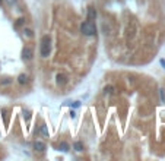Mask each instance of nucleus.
Segmentation results:
<instances>
[{
	"label": "nucleus",
	"instance_id": "1",
	"mask_svg": "<svg viewBox=\"0 0 165 161\" xmlns=\"http://www.w3.org/2000/svg\"><path fill=\"white\" fill-rule=\"evenodd\" d=\"M50 50H51V38L48 35H44L41 38V45H40V53L41 57H48L50 56Z\"/></svg>",
	"mask_w": 165,
	"mask_h": 161
},
{
	"label": "nucleus",
	"instance_id": "2",
	"mask_svg": "<svg viewBox=\"0 0 165 161\" xmlns=\"http://www.w3.org/2000/svg\"><path fill=\"white\" fill-rule=\"evenodd\" d=\"M81 32H82L85 37H92L96 32V27H95L94 22L86 21V22H83L82 25H81Z\"/></svg>",
	"mask_w": 165,
	"mask_h": 161
},
{
	"label": "nucleus",
	"instance_id": "3",
	"mask_svg": "<svg viewBox=\"0 0 165 161\" xmlns=\"http://www.w3.org/2000/svg\"><path fill=\"white\" fill-rule=\"evenodd\" d=\"M32 56H34L32 48H31V47H24V50H22V59H24L25 62H29V60L32 59Z\"/></svg>",
	"mask_w": 165,
	"mask_h": 161
},
{
	"label": "nucleus",
	"instance_id": "4",
	"mask_svg": "<svg viewBox=\"0 0 165 161\" xmlns=\"http://www.w3.org/2000/svg\"><path fill=\"white\" fill-rule=\"evenodd\" d=\"M67 76L64 75V73H59L57 76H56V82H57V85H60V86H64L66 83H67Z\"/></svg>",
	"mask_w": 165,
	"mask_h": 161
},
{
	"label": "nucleus",
	"instance_id": "5",
	"mask_svg": "<svg viewBox=\"0 0 165 161\" xmlns=\"http://www.w3.org/2000/svg\"><path fill=\"white\" fill-rule=\"evenodd\" d=\"M34 150L38 151V152H44V151L47 150V147H45V144L41 142V141H35V142H34Z\"/></svg>",
	"mask_w": 165,
	"mask_h": 161
},
{
	"label": "nucleus",
	"instance_id": "6",
	"mask_svg": "<svg viewBox=\"0 0 165 161\" xmlns=\"http://www.w3.org/2000/svg\"><path fill=\"white\" fill-rule=\"evenodd\" d=\"M96 19V10L94 7H88V21H95Z\"/></svg>",
	"mask_w": 165,
	"mask_h": 161
},
{
	"label": "nucleus",
	"instance_id": "7",
	"mask_svg": "<svg viewBox=\"0 0 165 161\" xmlns=\"http://www.w3.org/2000/svg\"><path fill=\"white\" fill-rule=\"evenodd\" d=\"M18 82H19L21 85H25V83L28 82V75H25V73H21V75L18 76Z\"/></svg>",
	"mask_w": 165,
	"mask_h": 161
},
{
	"label": "nucleus",
	"instance_id": "8",
	"mask_svg": "<svg viewBox=\"0 0 165 161\" xmlns=\"http://www.w3.org/2000/svg\"><path fill=\"white\" fill-rule=\"evenodd\" d=\"M104 94H105V95H113V94H114V86L107 85V86L104 88Z\"/></svg>",
	"mask_w": 165,
	"mask_h": 161
},
{
	"label": "nucleus",
	"instance_id": "9",
	"mask_svg": "<svg viewBox=\"0 0 165 161\" xmlns=\"http://www.w3.org/2000/svg\"><path fill=\"white\" fill-rule=\"evenodd\" d=\"M73 148H75V151L81 152V151H83V144L81 142V141H76V142L73 144Z\"/></svg>",
	"mask_w": 165,
	"mask_h": 161
},
{
	"label": "nucleus",
	"instance_id": "10",
	"mask_svg": "<svg viewBox=\"0 0 165 161\" xmlns=\"http://www.w3.org/2000/svg\"><path fill=\"white\" fill-rule=\"evenodd\" d=\"M59 148H60V150H61L63 152H67V151H69V144L63 141V142H60V145H59Z\"/></svg>",
	"mask_w": 165,
	"mask_h": 161
},
{
	"label": "nucleus",
	"instance_id": "11",
	"mask_svg": "<svg viewBox=\"0 0 165 161\" xmlns=\"http://www.w3.org/2000/svg\"><path fill=\"white\" fill-rule=\"evenodd\" d=\"M24 35H26V37L32 38V37H34V32H32V29H29V28H25V29H24Z\"/></svg>",
	"mask_w": 165,
	"mask_h": 161
},
{
	"label": "nucleus",
	"instance_id": "12",
	"mask_svg": "<svg viewBox=\"0 0 165 161\" xmlns=\"http://www.w3.org/2000/svg\"><path fill=\"white\" fill-rule=\"evenodd\" d=\"M41 133L44 136H48V129H47V126L45 124H42L41 126Z\"/></svg>",
	"mask_w": 165,
	"mask_h": 161
},
{
	"label": "nucleus",
	"instance_id": "13",
	"mask_svg": "<svg viewBox=\"0 0 165 161\" xmlns=\"http://www.w3.org/2000/svg\"><path fill=\"white\" fill-rule=\"evenodd\" d=\"M10 83H12V80L7 79V78H6V79H3L1 82H0V85H3V86H6V85H10Z\"/></svg>",
	"mask_w": 165,
	"mask_h": 161
},
{
	"label": "nucleus",
	"instance_id": "14",
	"mask_svg": "<svg viewBox=\"0 0 165 161\" xmlns=\"http://www.w3.org/2000/svg\"><path fill=\"white\" fill-rule=\"evenodd\" d=\"M67 104H70V106H73L75 109H78V107H81V101H75L73 104H72V103H67Z\"/></svg>",
	"mask_w": 165,
	"mask_h": 161
},
{
	"label": "nucleus",
	"instance_id": "15",
	"mask_svg": "<svg viewBox=\"0 0 165 161\" xmlns=\"http://www.w3.org/2000/svg\"><path fill=\"white\" fill-rule=\"evenodd\" d=\"M159 94H161V100H162V103L165 101V94H164V89H159Z\"/></svg>",
	"mask_w": 165,
	"mask_h": 161
},
{
	"label": "nucleus",
	"instance_id": "16",
	"mask_svg": "<svg viewBox=\"0 0 165 161\" xmlns=\"http://www.w3.org/2000/svg\"><path fill=\"white\" fill-rule=\"evenodd\" d=\"M6 1H7V4H9V6H13L18 0H6Z\"/></svg>",
	"mask_w": 165,
	"mask_h": 161
},
{
	"label": "nucleus",
	"instance_id": "17",
	"mask_svg": "<svg viewBox=\"0 0 165 161\" xmlns=\"http://www.w3.org/2000/svg\"><path fill=\"white\" fill-rule=\"evenodd\" d=\"M70 117L75 119V117H76V113H75V111H70Z\"/></svg>",
	"mask_w": 165,
	"mask_h": 161
},
{
	"label": "nucleus",
	"instance_id": "18",
	"mask_svg": "<svg viewBox=\"0 0 165 161\" xmlns=\"http://www.w3.org/2000/svg\"><path fill=\"white\" fill-rule=\"evenodd\" d=\"M159 62H161V65H162V68H164V69H165V60H164V59H161Z\"/></svg>",
	"mask_w": 165,
	"mask_h": 161
},
{
	"label": "nucleus",
	"instance_id": "19",
	"mask_svg": "<svg viewBox=\"0 0 165 161\" xmlns=\"http://www.w3.org/2000/svg\"><path fill=\"white\" fill-rule=\"evenodd\" d=\"M1 1H3V0H0V4H1Z\"/></svg>",
	"mask_w": 165,
	"mask_h": 161
}]
</instances>
